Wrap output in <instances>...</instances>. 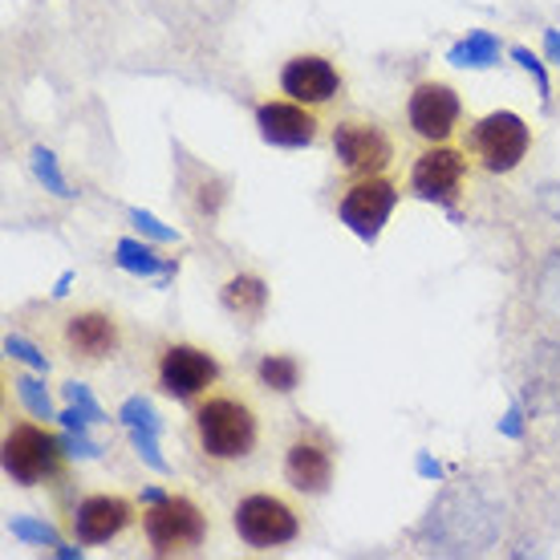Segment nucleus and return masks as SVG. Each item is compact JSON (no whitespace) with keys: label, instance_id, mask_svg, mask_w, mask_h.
<instances>
[{"label":"nucleus","instance_id":"obj_2","mask_svg":"<svg viewBox=\"0 0 560 560\" xmlns=\"http://www.w3.org/2000/svg\"><path fill=\"white\" fill-rule=\"evenodd\" d=\"M305 495L293 488H253L232 504V533L248 552H284L305 536Z\"/></svg>","mask_w":560,"mask_h":560},{"label":"nucleus","instance_id":"obj_27","mask_svg":"<svg viewBox=\"0 0 560 560\" xmlns=\"http://www.w3.org/2000/svg\"><path fill=\"white\" fill-rule=\"evenodd\" d=\"M13 533L28 536V540H54V533H49V528H37V524H25V520H13Z\"/></svg>","mask_w":560,"mask_h":560},{"label":"nucleus","instance_id":"obj_21","mask_svg":"<svg viewBox=\"0 0 560 560\" xmlns=\"http://www.w3.org/2000/svg\"><path fill=\"white\" fill-rule=\"evenodd\" d=\"M122 419H127L130 431H159V422H154V410L142 402V398H130L127 407H122Z\"/></svg>","mask_w":560,"mask_h":560},{"label":"nucleus","instance_id":"obj_25","mask_svg":"<svg viewBox=\"0 0 560 560\" xmlns=\"http://www.w3.org/2000/svg\"><path fill=\"white\" fill-rule=\"evenodd\" d=\"M512 54H516V61L524 66V70L536 73V82H540V90L548 94V78H545V66H540V57H533L528 49H512Z\"/></svg>","mask_w":560,"mask_h":560},{"label":"nucleus","instance_id":"obj_1","mask_svg":"<svg viewBox=\"0 0 560 560\" xmlns=\"http://www.w3.org/2000/svg\"><path fill=\"white\" fill-rule=\"evenodd\" d=\"M187 439L208 471H240L260 459L265 447V410L256 394L240 382H220L191 407Z\"/></svg>","mask_w":560,"mask_h":560},{"label":"nucleus","instance_id":"obj_5","mask_svg":"<svg viewBox=\"0 0 560 560\" xmlns=\"http://www.w3.org/2000/svg\"><path fill=\"white\" fill-rule=\"evenodd\" d=\"M0 459H4V476L21 483V488H42V483H61L66 479V443L45 422H9Z\"/></svg>","mask_w":560,"mask_h":560},{"label":"nucleus","instance_id":"obj_11","mask_svg":"<svg viewBox=\"0 0 560 560\" xmlns=\"http://www.w3.org/2000/svg\"><path fill=\"white\" fill-rule=\"evenodd\" d=\"M280 94L325 114L346 98V70L322 49H301V54L284 57V66H280Z\"/></svg>","mask_w":560,"mask_h":560},{"label":"nucleus","instance_id":"obj_4","mask_svg":"<svg viewBox=\"0 0 560 560\" xmlns=\"http://www.w3.org/2000/svg\"><path fill=\"white\" fill-rule=\"evenodd\" d=\"M54 346L73 365L94 370V365L114 362L127 350V322L106 305H78L54 317Z\"/></svg>","mask_w":560,"mask_h":560},{"label":"nucleus","instance_id":"obj_13","mask_svg":"<svg viewBox=\"0 0 560 560\" xmlns=\"http://www.w3.org/2000/svg\"><path fill=\"white\" fill-rule=\"evenodd\" d=\"M407 127L419 142H455L467 130L459 90L439 78H422L407 94Z\"/></svg>","mask_w":560,"mask_h":560},{"label":"nucleus","instance_id":"obj_16","mask_svg":"<svg viewBox=\"0 0 560 560\" xmlns=\"http://www.w3.org/2000/svg\"><path fill=\"white\" fill-rule=\"evenodd\" d=\"M268 301H272V293H268V280L256 277V272H232V277L220 284V305L236 317V322L244 325H260L268 313Z\"/></svg>","mask_w":560,"mask_h":560},{"label":"nucleus","instance_id":"obj_23","mask_svg":"<svg viewBox=\"0 0 560 560\" xmlns=\"http://www.w3.org/2000/svg\"><path fill=\"white\" fill-rule=\"evenodd\" d=\"M66 398H70L73 407H82L85 415H90V419H94V422H102V419H106V415H102V407H98V402H94V398H90V390H85V386H78V382H73V386H66Z\"/></svg>","mask_w":560,"mask_h":560},{"label":"nucleus","instance_id":"obj_9","mask_svg":"<svg viewBox=\"0 0 560 560\" xmlns=\"http://www.w3.org/2000/svg\"><path fill=\"white\" fill-rule=\"evenodd\" d=\"M471 171H476V159L467 147H459V142H422V151L410 163L407 187L410 196L422 199V203L451 208L467 196Z\"/></svg>","mask_w":560,"mask_h":560},{"label":"nucleus","instance_id":"obj_19","mask_svg":"<svg viewBox=\"0 0 560 560\" xmlns=\"http://www.w3.org/2000/svg\"><path fill=\"white\" fill-rule=\"evenodd\" d=\"M118 265L130 268V272H142V277H151V272H159V268H167L151 248H139V244H130V240L118 244Z\"/></svg>","mask_w":560,"mask_h":560},{"label":"nucleus","instance_id":"obj_6","mask_svg":"<svg viewBox=\"0 0 560 560\" xmlns=\"http://www.w3.org/2000/svg\"><path fill=\"white\" fill-rule=\"evenodd\" d=\"M280 479L305 500H317L337 479V439L317 422L301 419L280 447Z\"/></svg>","mask_w":560,"mask_h":560},{"label":"nucleus","instance_id":"obj_7","mask_svg":"<svg viewBox=\"0 0 560 560\" xmlns=\"http://www.w3.org/2000/svg\"><path fill=\"white\" fill-rule=\"evenodd\" d=\"M151 378L159 386V394H167L175 402L196 407L208 390H215L224 382V362L211 350L196 346V341H163L154 350Z\"/></svg>","mask_w":560,"mask_h":560},{"label":"nucleus","instance_id":"obj_10","mask_svg":"<svg viewBox=\"0 0 560 560\" xmlns=\"http://www.w3.org/2000/svg\"><path fill=\"white\" fill-rule=\"evenodd\" d=\"M467 151L479 171L512 175L533 151V127L512 110H491L467 127Z\"/></svg>","mask_w":560,"mask_h":560},{"label":"nucleus","instance_id":"obj_24","mask_svg":"<svg viewBox=\"0 0 560 560\" xmlns=\"http://www.w3.org/2000/svg\"><path fill=\"white\" fill-rule=\"evenodd\" d=\"M130 220L139 224V232H151L154 240H175V232L159 228V220H154V215H147V211H130Z\"/></svg>","mask_w":560,"mask_h":560},{"label":"nucleus","instance_id":"obj_20","mask_svg":"<svg viewBox=\"0 0 560 560\" xmlns=\"http://www.w3.org/2000/svg\"><path fill=\"white\" fill-rule=\"evenodd\" d=\"M16 390H21V398H25L28 410H33L37 419H54V407H49V394L42 390V382H37V378H16Z\"/></svg>","mask_w":560,"mask_h":560},{"label":"nucleus","instance_id":"obj_15","mask_svg":"<svg viewBox=\"0 0 560 560\" xmlns=\"http://www.w3.org/2000/svg\"><path fill=\"white\" fill-rule=\"evenodd\" d=\"M256 127H260V139L268 147H284V151H305V147H317L325 135V118L322 110H313L305 102L289 98V94H277V98H265L256 106Z\"/></svg>","mask_w":560,"mask_h":560},{"label":"nucleus","instance_id":"obj_28","mask_svg":"<svg viewBox=\"0 0 560 560\" xmlns=\"http://www.w3.org/2000/svg\"><path fill=\"white\" fill-rule=\"evenodd\" d=\"M548 49H552V57H560V33L557 28H548ZM560 66V61H557Z\"/></svg>","mask_w":560,"mask_h":560},{"label":"nucleus","instance_id":"obj_18","mask_svg":"<svg viewBox=\"0 0 560 560\" xmlns=\"http://www.w3.org/2000/svg\"><path fill=\"white\" fill-rule=\"evenodd\" d=\"M500 57V42L491 33H467V42H459L451 49L455 66H491Z\"/></svg>","mask_w":560,"mask_h":560},{"label":"nucleus","instance_id":"obj_14","mask_svg":"<svg viewBox=\"0 0 560 560\" xmlns=\"http://www.w3.org/2000/svg\"><path fill=\"white\" fill-rule=\"evenodd\" d=\"M139 516H142L139 504L130 495H122V491H85L82 500H73L66 528H70V536L78 545L94 548L118 540Z\"/></svg>","mask_w":560,"mask_h":560},{"label":"nucleus","instance_id":"obj_22","mask_svg":"<svg viewBox=\"0 0 560 560\" xmlns=\"http://www.w3.org/2000/svg\"><path fill=\"white\" fill-rule=\"evenodd\" d=\"M33 167H37V175H42V179L49 183V187H54L57 196H70V191H66V183H61V175H57L54 154H49V151H37V154H33Z\"/></svg>","mask_w":560,"mask_h":560},{"label":"nucleus","instance_id":"obj_12","mask_svg":"<svg viewBox=\"0 0 560 560\" xmlns=\"http://www.w3.org/2000/svg\"><path fill=\"white\" fill-rule=\"evenodd\" d=\"M398 179L390 175H362V179H346L337 191V215L341 224L350 228L353 236L378 240V232L386 228L390 211L398 208Z\"/></svg>","mask_w":560,"mask_h":560},{"label":"nucleus","instance_id":"obj_8","mask_svg":"<svg viewBox=\"0 0 560 560\" xmlns=\"http://www.w3.org/2000/svg\"><path fill=\"white\" fill-rule=\"evenodd\" d=\"M329 147H334V163L346 179L390 175L398 167V142L374 118H358V114L337 118L334 130H329Z\"/></svg>","mask_w":560,"mask_h":560},{"label":"nucleus","instance_id":"obj_17","mask_svg":"<svg viewBox=\"0 0 560 560\" xmlns=\"http://www.w3.org/2000/svg\"><path fill=\"white\" fill-rule=\"evenodd\" d=\"M253 378L260 390L268 394H293L301 382H305V365L296 353H284V350H268L256 358L253 365Z\"/></svg>","mask_w":560,"mask_h":560},{"label":"nucleus","instance_id":"obj_26","mask_svg":"<svg viewBox=\"0 0 560 560\" xmlns=\"http://www.w3.org/2000/svg\"><path fill=\"white\" fill-rule=\"evenodd\" d=\"M4 350L16 353V358H25V362H33V365H37V370H45V365H49V362H45V358H42V353H33V350H28V346H25V341H16V337H9V341H4Z\"/></svg>","mask_w":560,"mask_h":560},{"label":"nucleus","instance_id":"obj_3","mask_svg":"<svg viewBox=\"0 0 560 560\" xmlns=\"http://www.w3.org/2000/svg\"><path fill=\"white\" fill-rule=\"evenodd\" d=\"M139 528L151 557H196L211 540V512L191 491H147Z\"/></svg>","mask_w":560,"mask_h":560}]
</instances>
